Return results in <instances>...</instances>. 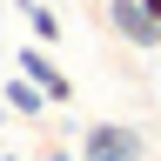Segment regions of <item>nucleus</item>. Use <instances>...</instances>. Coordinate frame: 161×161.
<instances>
[{
	"mask_svg": "<svg viewBox=\"0 0 161 161\" xmlns=\"http://www.w3.org/2000/svg\"><path fill=\"white\" fill-rule=\"evenodd\" d=\"M80 161H148V134L134 121H94L80 134Z\"/></svg>",
	"mask_w": 161,
	"mask_h": 161,
	"instance_id": "obj_1",
	"label": "nucleus"
},
{
	"mask_svg": "<svg viewBox=\"0 0 161 161\" xmlns=\"http://www.w3.org/2000/svg\"><path fill=\"white\" fill-rule=\"evenodd\" d=\"M108 27L128 40V47H161V20L148 14V0H108Z\"/></svg>",
	"mask_w": 161,
	"mask_h": 161,
	"instance_id": "obj_2",
	"label": "nucleus"
},
{
	"mask_svg": "<svg viewBox=\"0 0 161 161\" xmlns=\"http://www.w3.org/2000/svg\"><path fill=\"white\" fill-rule=\"evenodd\" d=\"M14 67H20V74H34L40 87H47V101H54V108H67V101H74V80H67V74H60L54 60H47V47H40V40L14 54Z\"/></svg>",
	"mask_w": 161,
	"mask_h": 161,
	"instance_id": "obj_3",
	"label": "nucleus"
},
{
	"mask_svg": "<svg viewBox=\"0 0 161 161\" xmlns=\"http://www.w3.org/2000/svg\"><path fill=\"white\" fill-rule=\"evenodd\" d=\"M0 94H7V108H14L20 121H40V114H47V108H54V101H47V87H40V80H34V74H20V67L7 74V87H0Z\"/></svg>",
	"mask_w": 161,
	"mask_h": 161,
	"instance_id": "obj_4",
	"label": "nucleus"
},
{
	"mask_svg": "<svg viewBox=\"0 0 161 161\" xmlns=\"http://www.w3.org/2000/svg\"><path fill=\"white\" fill-rule=\"evenodd\" d=\"M14 7L27 14V27H34L40 47H54V40H60V14H54V7H40V0H14Z\"/></svg>",
	"mask_w": 161,
	"mask_h": 161,
	"instance_id": "obj_5",
	"label": "nucleus"
},
{
	"mask_svg": "<svg viewBox=\"0 0 161 161\" xmlns=\"http://www.w3.org/2000/svg\"><path fill=\"white\" fill-rule=\"evenodd\" d=\"M40 161H80V148H47Z\"/></svg>",
	"mask_w": 161,
	"mask_h": 161,
	"instance_id": "obj_6",
	"label": "nucleus"
},
{
	"mask_svg": "<svg viewBox=\"0 0 161 161\" xmlns=\"http://www.w3.org/2000/svg\"><path fill=\"white\" fill-rule=\"evenodd\" d=\"M7 114H14V108H7V94H0V121H7Z\"/></svg>",
	"mask_w": 161,
	"mask_h": 161,
	"instance_id": "obj_7",
	"label": "nucleus"
},
{
	"mask_svg": "<svg viewBox=\"0 0 161 161\" xmlns=\"http://www.w3.org/2000/svg\"><path fill=\"white\" fill-rule=\"evenodd\" d=\"M148 14H154V20H161V0H148Z\"/></svg>",
	"mask_w": 161,
	"mask_h": 161,
	"instance_id": "obj_8",
	"label": "nucleus"
},
{
	"mask_svg": "<svg viewBox=\"0 0 161 161\" xmlns=\"http://www.w3.org/2000/svg\"><path fill=\"white\" fill-rule=\"evenodd\" d=\"M0 161H20V154H0Z\"/></svg>",
	"mask_w": 161,
	"mask_h": 161,
	"instance_id": "obj_9",
	"label": "nucleus"
}]
</instances>
